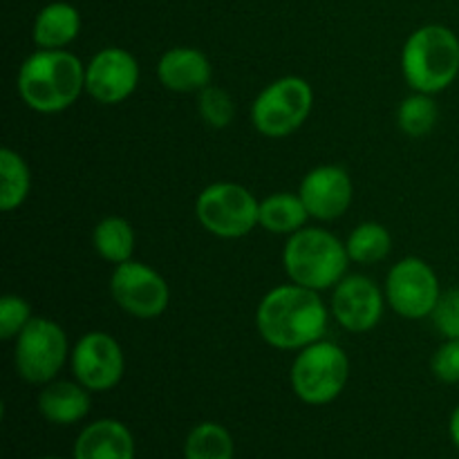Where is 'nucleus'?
I'll return each instance as SVG.
<instances>
[{"label": "nucleus", "instance_id": "nucleus-12", "mask_svg": "<svg viewBox=\"0 0 459 459\" xmlns=\"http://www.w3.org/2000/svg\"><path fill=\"white\" fill-rule=\"evenodd\" d=\"M139 63L128 49L103 48L85 65V92L103 106L126 101L139 85Z\"/></svg>", "mask_w": 459, "mask_h": 459}, {"label": "nucleus", "instance_id": "nucleus-8", "mask_svg": "<svg viewBox=\"0 0 459 459\" xmlns=\"http://www.w3.org/2000/svg\"><path fill=\"white\" fill-rule=\"evenodd\" d=\"M70 341L52 318L34 316L13 339V366L31 385H48L70 359Z\"/></svg>", "mask_w": 459, "mask_h": 459}, {"label": "nucleus", "instance_id": "nucleus-1", "mask_svg": "<svg viewBox=\"0 0 459 459\" xmlns=\"http://www.w3.org/2000/svg\"><path fill=\"white\" fill-rule=\"evenodd\" d=\"M321 291L296 282L273 287L263 296L255 309V327L260 339L276 350H303L325 336L327 314Z\"/></svg>", "mask_w": 459, "mask_h": 459}, {"label": "nucleus", "instance_id": "nucleus-25", "mask_svg": "<svg viewBox=\"0 0 459 459\" xmlns=\"http://www.w3.org/2000/svg\"><path fill=\"white\" fill-rule=\"evenodd\" d=\"M197 110H200L202 121H204L209 128L222 130L233 121L236 103H233V97L227 90L211 83L209 88L197 92Z\"/></svg>", "mask_w": 459, "mask_h": 459}, {"label": "nucleus", "instance_id": "nucleus-6", "mask_svg": "<svg viewBox=\"0 0 459 459\" xmlns=\"http://www.w3.org/2000/svg\"><path fill=\"white\" fill-rule=\"evenodd\" d=\"M314 106V90L300 76H282L260 90L251 103V124L269 139H282L307 121Z\"/></svg>", "mask_w": 459, "mask_h": 459}, {"label": "nucleus", "instance_id": "nucleus-15", "mask_svg": "<svg viewBox=\"0 0 459 459\" xmlns=\"http://www.w3.org/2000/svg\"><path fill=\"white\" fill-rule=\"evenodd\" d=\"M157 79L170 92H202L213 81V67L209 56L200 49L170 48L157 63Z\"/></svg>", "mask_w": 459, "mask_h": 459}, {"label": "nucleus", "instance_id": "nucleus-2", "mask_svg": "<svg viewBox=\"0 0 459 459\" xmlns=\"http://www.w3.org/2000/svg\"><path fill=\"white\" fill-rule=\"evenodd\" d=\"M16 85L30 110L56 115L85 92V65L65 49H36L22 61Z\"/></svg>", "mask_w": 459, "mask_h": 459}, {"label": "nucleus", "instance_id": "nucleus-14", "mask_svg": "<svg viewBox=\"0 0 459 459\" xmlns=\"http://www.w3.org/2000/svg\"><path fill=\"white\" fill-rule=\"evenodd\" d=\"M299 195L307 209L309 218L332 222L345 215L354 197V184L343 166H316L303 178Z\"/></svg>", "mask_w": 459, "mask_h": 459}, {"label": "nucleus", "instance_id": "nucleus-16", "mask_svg": "<svg viewBox=\"0 0 459 459\" xmlns=\"http://www.w3.org/2000/svg\"><path fill=\"white\" fill-rule=\"evenodd\" d=\"M74 459H134V437L119 420H97L74 442Z\"/></svg>", "mask_w": 459, "mask_h": 459}, {"label": "nucleus", "instance_id": "nucleus-7", "mask_svg": "<svg viewBox=\"0 0 459 459\" xmlns=\"http://www.w3.org/2000/svg\"><path fill=\"white\" fill-rule=\"evenodd\" d=\"M260 202L236 182L209 184L195 200L197 222L215 238L238 240L258 227Z\"/></svg>", "mask_w": 459, "mask_h": 459}, {"label": "nucleus", "instance_id": "nucleus-5", "mask_svg": "<svg viewBox=\"0 0 459 459\" xmlns=\"http://www.w3.org/2000/svg\"><path fill=\"white\" fill-rule=\"evenodd\" d=\"M348 377V354L341 345L325 339L299 350L290 372L291 390L307 406H327L336 402L345 390Z\"/></svg>", "mask_w": 459, "mask_h": 459}, {"label": "nucleus", "instance_id": "nucleus-23", "mask_svg": "<svg viewBox=\"0 0 459 459\" xmlns=\"http://www.w3.org/2000/svg\"><path fill=\"white\" fill-rule=\"evenodd\" d=\"M345 249L352 263L375 264L388 258L393 249V236L388 229L379 222H363L352 229V233L345 240Z\"/></svg>", "mask_w": 459, "mask_h": 459}, {"label": "nucleus", "instance_id": "nucleus-17", "mask_svg": "<svg viewBox=\"0 0 459 459\" xmlns=\"http://www.w3.org/2000/svg\"><path fill=\"white\" fill-rule=\"evenodd\" d=\"M90 390L79 381H49L39 394V411L49 424L72 426L90 415Z\"/></svg>", "mask_w": 459, "mask_h": 459}, {"label": "nucleus", "instance_id": "nucleus-3", "mask_svg": "<svg viewBox=\"0 0 459 459\" xmlns=\"http://www.w3.org/2000/svg\"><path fill=\"white\" fill-rule=\"evenodd\" d=\"M402 72L412 92L439 94L459 76V39L446 25H424L408 36Z\"/></svg>", "mask_w": 459, "mask_h": 459}, {"label": "nucleus", "instance_id": "nucleus-22", "mask_svg": "<svg viewBox=\"0 0 459 459\" xmlns=\"http://www.w3.org/2000/svg\"><path fill=\"white\" fill-rule=\"evenodd\" d=\"M236 444L222 424L202 421L188 433L184 444V459H233Z\"/></svg>", "mask_w": 459, "mask_h": 459}, {"label": "nucleus", "instance_id": "nucleus-29", "mask_svg": "<svg viewBox=\"0 0 459 459\" xmlns=\"http://www.w3.org/2000/svg\"><path fill=\"white\" fill-rule=\"evenodd\" d=\"M448 435H451L453 444L459 448V406L453 411L451 420H448Z\"/></svg>", "mask_w": 459, "mask_h": 459}, {"label": "nucleus", "instance_id": "nucleus-28", "mask_svg": "<svg viewBox=\"0 0 459 459\" xmlns=\"http://www.w3.org/2000/svg\"><path fill=\"white\" fill-rule=\"evenodd\" d=\"M430 372L442 384H459V339H444L430 359Z\"/></svg>", "mask_w": 459, "mask_h": 459}, {"label": "nucleus", "instance_id": "nucleus-30", "mask_svg": "<svg viewBox=\"0 0 459 459\" xmlns=\"http://www.w3.org/2000/svg\"><path fill=\"white\" fill-rule=\"evenodd\" d=\"M39 459H63V457H39Z\"/></svg>", "mask_w": 459, "mask_h": 459}, {"label": "nucleus", "instance_id": "nucleus-19", "mask_svg": "<svg viewBox=\"0 0 459 459\" xmlns=\"http://www.w3.org/2000/svg\"><path fill=\"white\" fill-rule=\"evenodd\" d=\"M309 213L299 193H273L260 200L258 224L276 236H291L305 229Z\"/></svg>", "mask_w": 459, "mask_h": 459}, {"label": "nucleus", "instance_id": "nucleus-10", "mask_svg": "<svg viewBox=\"0 0 459 459\" xmlns=\"http://www.w3.org/2000/svg\"><path fill=\"white\" fill-rule=\"evenodd\" d=\"M110 294L126 314L143 321L161 316L170 303V290L164 276L151 264L137 260L115 264L110 276Z\"/></svg>", "mask_w": 459, "mask_h": 459}, {"label": "nucleus", "instance_id": "nucleus-21", "mask_svg": "<svg viewBox=\"0 0 459 459\" xmlns=\"http://www.w3.org/2000/svg\"><path fill=\"white\" fill-rule=\"evenodd\" d=\"M31 191V170L12 148L0 151V209L13 211Z\"/></svg>", "mask_w": 459, "mask_h": 459}, {"label": "nucleus", "instance_id": "nucleus-26", "mask_svg": "<svg viewBox=\"0 0 459 459\" xmlns=\"http://www.w3.org/2000/svg\"><path fill=\"white\" fill-rule=\"evenodd\" d=\"M34 318L31 305L22 296L7 294L0 299V339L12 341L27 327Z\"/></svg>", "mask_w": 459, "mask_h": 459}, {"label": "nucleus", "instance_id": "nucleus-24", "mask_svg": "<svg viewBox=\"0 0 459 459\" xmlns=\"http://www.w3.org/2000/svg\"><path fill=\"white\" fill-rule=\"evenodd\" d=\"M439 110L433 94H411V97L403 99L397 110V126L402 128L403 134L412 139L426 137L435 128Z\"/></svg>", "mask_w": 459, "mask_h": 459}, {"label": "nucleus", "instance_id": "nucleus-27", "mask_svg": "<svg viewBox=\"0 0 459 459\" xmlns=\"http://www.w3.org/2000/svg\"><path fill=\"white\" fill-rule=\"evenodd\" d=\"M430 318L444 339H459V290L442 291Z\"/></svg>", "mask_w": 459, "mask_h": 459}, {"label": "nucleus", "instance_id": "nucleus-11", "mask_svg": "<svg viewBox=\"0 0 459 459\" xmlns=\"http://www.w3.org/2000/svg\"><path fill=\"white\" fill-rule=\"evenodd\" d=\"M70 366L74 379L90 393H108L124 379L126 357L115 336L108 332H88L72 348Z\"/></svg>", "mask_w": 459, "mask_h": 459}, {"label": "nucleus", "instance_id": "nucleus-18", "mask_svg": "<svg viewBox=\"0 0 459 459\" xmlns=\"http://www.w3.org/2000/svg\"><path fill=\"white\" fill-rule=\"evenodd\" d=\"M81 13L70 3H49L36 13L31 39L40 49H63L79 36Z\"/></svg>", "mask_w": 459, "mask_h": 459}, {"label": "nucleus", "instance_id": "nucleus-4", "mask_svg": "<svg viewBox=\"0 0 459 459\" xmlns=\"http://www.w3.org/2000/svg\"><path fill=\"white\" fill-rule=\"evenodd\" d=\"M350 255L345 242L325 229L305 227L287 238L282 267L287 278L314 291L334 290L348 272Z\"/></svg>", "mask_w": 459, "mask_h": 459}, {"label": "nucleus", "instance_id": "nucleus-9", "mask_svg": "<svg viewBox=\"0 0 459 459\" xmlns=\"http://www.w3.org/2000/svg\"><path fill=\"white\" fill-rule=\"evenodd\" d=\"M385 303L394 314L411 321H421L433 314L442 287L435 269L426 260L408 255L402 258L385 278Z\"/></svg>", "mask_w": 459, "mask_h": 459}, {"label": "nucleus", "instance_id": "nucleus-20", "mask_svg": "<svg viewBox=\"0 0 459 459\" xmlns=\"http://www.w3.org/2000/svg\"><path fill=\"white\" fill-rule=\"evenodd\" d=\"M94 251L101 255L106 263L121 264L126 260H133L134 254V231L130 222L119 215H108L94 227L92 231Z\"/></svg>", "mask_w": 459, "mask_h": 459}, {"label": "nucleus", "instance_id": "nucleus-13", "mask_svg": "<svg viewBox=\"0 0 459 459\" xmlns=\"http://www.w3.org/2000/svg\"><path fill=\"white\" fill-rule=\"evenodd\" d=\"M385 294L372 278L354 273L345 276L332 291V316L343 330L361 334L379 325L384 316Z\"/></svg>", "mask_w": 459, "mask_h": 459}]
</instances>
